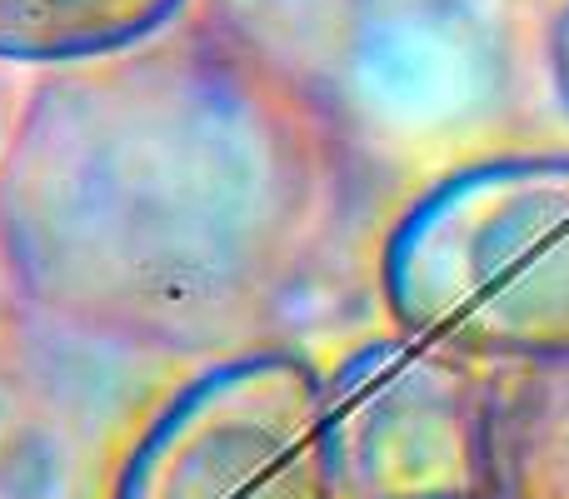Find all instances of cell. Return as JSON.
Wrapping results in <instances>:
<instances>
[{
    "label": "cell",
    "mask_w": 569,
    "mask_h": 499,
    "mask_svg": "<svg viewBox=\"0 0 569 499\" xmlns=\"http://www.w3.org/2000/svg\"><path fill=\"white\" fill-rule=\"evenodd\" d=\"M345 136L216 26L50 66L0 146L10 300L160 360L284 345L355 206Z\"/></svg>",
    "instance_id": "obj_1"
},
{
    "label": "cell",
    "mask_w": 569,
    "mask_h": 499,
    "mask_svg": "<svg viewBox=\"0 0 569 499\" xmlns=\"http://www.w3.org/2000/svg\"><path fill=\"white\" fill-rule=\"evenodd\" d=\"M395 330L475 365L569 355V150H505L430 180L380 246Z\"/></svg>",
    "instance_id": "obj_2"
},
{
    "label": "cell",
    "mask_w": 569,
    "mask_h": 499,
    "mask_svg": "<svg viewBox=\"0 0 569 499\" xmlns=\"http://www.w3.org/2000/svg\"><path fill=\"white\" fill-rule=\"evenodd\" d=\"M106 499H335L325 370L295 345L200 360L136 425Z\"/></svg>",
    "instance_id": "obj_3"
},
{
    "label": "cell",
    "mask_w": 569,
    "mask_h": 499,
    "mask_svg": "<svg viewBox=\"0 0 569 499\" xmlns=\"http://www.w3.org/2000/svg\"><path fill=\"white\" fill-rule=\"evenodd\" d=\"M170 365L16 300L0 315V499H106Z\"/></svg>",
    "instance_id": "obj_4"
},
{
    "label": "cell",
    "mask_w": 569,
    "mask_h": 499,
    "mask_svg": "<svg viewBox=\"0 0 569 499\" xmlns=\"http://www.w3.org/2000/svg\"><path fill=\"white\" fill-rule=\"evenodd\" d=\"M335 499L485 495V365L370 335L325 370Z\"/></svg>",
    "instance_id": "obj_5"
},
{
    "label": "cell",
    "mask_w": 569,
    "mask_h": 499,
    "mask_svg": "<svg viewBox=\"0 0 569 499\" xmlns=\"http://www.w3.org/2000/svg\"><path fill=\"white\" fill-rule=\"evenodd\" d=\"M485 495L569 499V355L485 365Z\"/></svg>",
    "instance_id": "obj_6"
},
{
    "label": "cell",
    "mask_w": 569,
    "mask_h": 499,
    "mask_svg": "<svg viewBox=\"0 0 569 499\" xmlns=\"http://www.w3.org/2000/svg\"><path fill=\"white\" fill-rule=\"evenodd\" d=\"M186 0H0V66H70L176 26Z\"/></svg>",
    "instance_id": "obj_7"
},
{
    "label": "cell",
    "mask_w": 569,
    "mask_h": 499,
    "mask_svg": "<svg viewBox=\"0 0 569 499\" xmlns=\"http://www.w3.org/2000/svg\"><path fill=\"white\" fill-rule=\"evenodd\" d=\"M550 76H555V90H560V100L569 110V0L560 16H555V30H550Z\"/></svg>",
    "instance_id": "obj_8"
},
{
    "label": "cell",
    "mask_w": 569,
    "mask_h": 499,
    "mask_svg": "<svg viewBox=\"0 0 569 499\" xmlns=\"http://www.w3.org/2000/svg\"><path fill=\"white\" fill-rule=\"evenodd\" d=\"M435 499H490V495H435Z\"/></svg>",
    "instance_id": "obj_9"
}]
</instances>
